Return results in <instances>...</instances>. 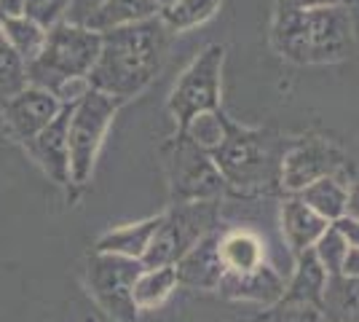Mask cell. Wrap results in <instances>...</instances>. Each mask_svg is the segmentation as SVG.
Returning <instances> with one entry per match:
<instances>
[{"label":"cell","mask_w":359,"mask_h":322,"mask_svg":"<svg viewBox=\"0 0 359 322\" xmlns=\"http://www.w3.org/2000/svg\"><path fill=\"white\" fill-rule=\"evenodd\" d=\"M332 226H335V231H338L346 242H348V247H359V220L357 217L344 215V217L332 220Z\"/></svg>","instance_id":"obj_31"},{"label":"cell","mask_w":359,"mask_h":322,"mask_svg":"<svg viewBox=\"0 0 359 322\" xmlns=\"http://www.w3.org/2000/svg\"><path fill=\"white\" fill-rule=\"evenodd\" d=\"M351 3L354 0H276V11H311V8H335Z\"/></svg>","instance_id":"obj_30"},{"label":"cell","mask_w":359,"mask_h":322,"mask_svg":"<svg viewBox=\"0 0 359 322\" xmlns=\"http://www.w3.org/2000/svg\"><path fill=\"white\" fill-rule=\"evenodd\" d=\"M271 48L292 65H335L354 51L348 6L311 11H273Z\"/></svg>","instance_id":"obj_2"},{"label":"cell","mask_w":359,"mask_h":322,"mask_svg":"<svg viewBox=\"0 0 359 322\" xmlns=\"http://www.w3.org/2000/svg\"><path fill=\"white\" fill-rule=\"evenodd\" d=\"M279 226H282V236L295 258L298 253L311 250L316 245V239L327 231L330 223L322 215H316L309 204H303L298 196L290 194V199L282 201V210H279Z\"/></svg>","instance_id":"obj_15"},{"label":"cell","mask_w":359,"mask_h":322,"mask_svg":"<svg viewBox=\"0 0 359 322\" xmlns=\"http://www.w3.org/2000/svg\"><path fill=\"white\" fill-rule=\"evenodd\" d=\"M225 119H228V116H225L223 110L201 113V116H196L194 121L188 123L185 129H180V132H185L198 148H204L207 154H212V151L220 145V140H223V135H225Z\"/></svg>","instance_id":"obj_26"},{"label":"cell","mask_w":359,"mask_h":322,"mask_svg":"<svg viewBox=\"0 0 359 322\" xmlns=\"http://www.w3.org/2000/svg\"><path fill=\"white\" fill-rule=\"evenodd\" d=\"M0 107H3L6 129L25 145V142H30L41 129H46L48 123L54 121V116L62 110V102L51 92L27 83L22 92H16L14 97H8Z\"/></svg>","instance_id":"obj_11"},{"label":"cell","mask_w":359,"mask_h":322,"mask_svg":"<svg viewBox=\"0 0 359 322\" xmlns=\"http://www.w3.org/2000/svg\"><path fill=\"white\" fill-rule=\"evenodd\" d=\"M217 253L223 269L231 274H241V271H252L257 266L269 261V253L263 239L250 229H231L223 231L217 236Z\"/></svg>","instance_id":"obj_16"},{"label":"cell","mask_w":359,"mask_h":322,"mask_svg":"<svg viewBox=\"0 0 359 322\" xmlns=\"http://www.w3.org/2000/svg\"><path fill=\"white\" fill-rule=\"evenodd\" d=\"M121 102L105 92L91 89L73 105L67 126V148H70V183L86 185L94 175L100 148L105 142L110 123L118 113Z\"/></svg>","instance_id":"obj_7"},{"label":"cell","mask_w":359,"mask_h":322,"mask_svg":"<svg viewBox=\"0 0 359 322\" xmlns=\"http://www.w3.org/2000/svg\"><path fill=\"white\" fill-rule=\"evenodd\" d=\"M0 32L8 41V46L25 60V65H30L46 43V27H41L35 19L25 14L0 16Z\"/></svg>","instance_id":"obj_23"},{"label":"cell","mask_w":359,"mask_h":322,"mask_svg":"<svg viewBox=\"0 0 359 322\" xmlns=\"http://www.w3.org/2000/svg\"><path fill=\"white\" fill-rule=\"evenodd\" d=\"M75 0H25V11L22 14L35 19L41 27H54L57 22H62L67 11L73 8Z\"/></svg>","instance_id":"obj_29"},{"label":"cell","mask_w":359,"mask_h":322,"mask_svg":"<svg viewBox=\"0 0 359 322\" xmlns=\"http://www.w3.org/2000/svg\"><path fill=\"white\" fill-rule=\"evenodd\" d=\"M164 164L172 204L220 201V196L228 191L212 156L180 129L164 145Z\"/></svg>","instance_id":"obj_6"},{"label":"cell","mask_w":359,"mask_h":322,"mask_svg":"<svg viewBox=\"0 0 359 322\" xmlns=\"http://www.w3.org/2000/svg\"><path fill=\"white\" fill-rule=\"evenodd\" d=\"M86 322H91V320H86Z\"/></svg>","instance_id":"obj_36"},{"label":"cell","mask_w":359,"mask_h":322,"mask_svg":"<svg viewBox=\"0 0 359 322\" xmlns=\"http://www.w3.org/2000/svg\"><path fill=\"white\" fill-rule=\"evenodd\" d=\"M169 3H172V0H158V6H169Z\"/></svg>","instance_id":"obj_35"},{"label":"cell","mask_w":359,"mask_h":322,"mask_svg":"<svg viewBox=\"0 0 359 322\" xmlns=\"http://www.w3.org/2000/svg\"><path fill=\"white\" fill-rule=\"evenodd\" d=\"M158 11H161L158 0H100V6L91 8L81 25H86L94 32H107L153 19L158 16Z\"/></svg>","instance_id":"obj_17"},{"label":"cell","mask_w":359,"mask_h":322,"mask_svg":"<svg viewBox=\"0 0 359 322\" xmlns=\"http://www.w3.org/2000/svg\"><path fill=\"white\" fill-rule=\"evenodd\" d=\"M145 266L137 258L113 255V253H97L89 258V288L97 304L105 309L113 320L135 322L137 307L132 301V288Z\"/></svg>","instance_id":"obj_10"},{"label":"cell","mask_w":359,"mask_h":322,"mask_svg":"<svg viewBox=\"0 0 359 322\" xmlns=\"http://www.w3.org/2000/svg\"><path fill=\"white\" fill-rule=\"evenodd\" d=\"M177 269L175 266H156V269H142L135 279L132 288V301L137 311H148V309L161 307L172 293L177 290Z\"/></svg>","instance_id":"obj_21"},{"label":"cell","mask_w":359,"mask_h":322,"mask_svg":"<svg viewBox=\"0 0 359 322\" xmlns=\"http://www.w3.org/2000/svg\"><path fill=\"white\" fill-rule=\"evenodd\" d=\"M341 274L344 276H359V247H348L341 263Z\"/></svg>","instance_id":"obj_33"},{"label":"cell","mask_w":359,"mask_h":322,"mask_svg":"<svg viewBox=\"0 0 359 322\" xmlns=\"http://www.w3.org/2000/svg\"><path fill=\"white\" fill-rule=\"evenodd\" d=\"M102 46L89 73V86L126 102L142 94L161 73L172 32L158 16L100 32Z\"/></svg>","instance_id":"obj_1"},{"label":"cell","mask_w":359,"mask_h":322,"mask_svg":"<svg viewBox=\"0 0 359 322\" xmlns=\"http://www.w3.org/2000/svg\"><path fill=\"white\" fill-rule=\"evenodd\" d=\"M287 145L290 140L271 129H255L225 119V135L210 156L231 194L255 196L279 188V167Z\"/></svg>","instance_id":"obj_3"},{"label":"cell","mask_w":359,"mask_h":322,"mask_svg":"<svg viewBox=\"0 0 359 322\" xmlns=\"http://www.w3.org/2000/svg\"><path fill=\"white\" fill-rule=\"evenodd\" d=\"M298 196L303 204H309L316 215H322L327 223L338 220L346 215V199H348V185L341 177H322L314 180L311 185H306L303 191L292 194Z\"/></svg>","instance_id":"obj_22"},{"label":"cell","mask_w":359,"mask_h":322,"mask_svg":"<svg viewBox=\"0 0 359 322\" xmlns=\"http://www.w3.org/2000/svg\"><path fill=\"white\" fill-rule=\"evenodd\" d=\"M319 311L325 322H359V276H327Z\"/></svg>","instance_id":"obj_20"},{"label":"cell","mask_w":359,"mask_h":322,"mask_svg":"<svg viewBox=\"0 0 359 322\" xmlns=\"http://www.w3.org/2000/svg\"><path fill=\"white\" fill-rule=\"evenodd\" d=\"M311 250H314L316 261L322 263V269L327 271V276L341 274V263H344V255H346V250H348V242L335 231L332 223H330L327 231L316 239V245L311 247Z\"/></svg>","instance_id":"obj_27"},{"label":"cell","mask_w":359,"mask_h":322,"mask_svg":"<svg viewBox=\"0 0 359 322\" xmlns=\"http://www.w3.org/2000/svg\"><path fill=\"white\" fill-rule=\"evenodd\" d=\"M102 35L89 30L81 22L62 19L46 30L41 54L27 65V83L46 92H57L65 81L89 78L94 62L100 57Z\"/></svg>","instance_id":"obj_4"},{"label":"cell","mask_w":359,"mask_h":322,"mask_svg":"<svg viewBox=\"0 0 359 322\" xmlns=\"http://www.w3.org/2000/svg\"><path fill=\"white\" fill-rule=\"evenodd\" d=\"M285 285L287 282L282 271L266 261L252 271H241V274L225 271L215 293H220L228 301H250L260 307H273L285 295Z\"/></svg>","instance_id":"obj_13"},{"label":"cell","mask_w":359,"mask_h":322,"mask_svg":"<svg viewBox=\"0 0 359 322\" xmlns=\"http://www.w3.org/2000/svg\"><path fill=\"white\" fill-rule=\"evenodd\" d=\"M73 105H62L54 121L41 129L30 142H25L32 161L60 185H70V148H67V126Z\"/></svg>","instance_id":"obj_12"},{"label":"cell","mask_w":359,"mask_h":322,"mask_svg":"<svg viewBox=\"0 0 359 322\" xmlns=\"http://www.w3.org/2000/svg\"><path fill=\"white\" fill-rule=\"evenodd\" d=\"M223 0H172L169 6H161L158 19L164 22L169 32H191L210 22L220 11Z\"/></svg>","instance_id":"obj_24"},{"label":"cell","mask_w":359,"mask_h":322,"mask_svg":"<svg viewBox=\"0 0 359 322\" xmlns=\"http://www.w3.org/2000/svg\"><path fill=\"white\" fill-rule=\"evenodd\" d=\"M217 231L207 234L198 245H194L177 263V282L185 288H194V290L215 293L220 279H223L225 269L220 261V253H217Z\"/></svg>","instance_id":"obj_14"},{"label":"cell","mask_w":359,"mask_h":322,"mask_svg":"<svg viewBox=\"0 0 359 322\" xmlns=\"http://www.w3.org/2000/svg\"><path fill=\"white\" fill-rule=\"evenodd\" d=\"M325 288H327V271L322 269V263L316 261L314 250H303V253L295 255L292 276H290V282L285 285L282 301L322 307Z\"/></svg>","instance_id":"obj_18"},{"label":"cell","mask_w":359,"mask_h":322,"mask_svg":"<svg viewBox=\"0 0 359 322\" xmlns=\"http://www.w3.org/2000/svg\"><path fill=\"white\" fill-rule=\"evenodd\" d=\"M257 322H325L319 307L311 304H295V301H276L273 307H266V311L257 317Z\"/></svg>","instance_id":"obj_28"},{"label":"cell","mask_w":359,"mask_h":322,"mask_svg":"<svg viewBox=\"0 0 359 322\" xmlns=\"http://www.w3.org/2000/svg\"><path fill=\"white\" fill-rule=\"evenodd\" d=\"M25 11V0H0V16H16Z\"/></svg>","instance_id":"obj_34"},{"label":"cell","mask_w":359,"mask_h":322,"mask_svg":"<svg viewBox=\"0 0 359 322\" xmlns=\"http://www.w3.org/2000/svg\"><path fill=\"white\" fill-rule=\"evenodd\" d=\"M161 223V215L148 217V220H140V223H129V226H121L102 234L97 239V253H113V255H126V258H137L142 261L145 250H148L153 234Z\"/></svg>","instance_id":"obj_19"},{"label":"cell","mask_w":359,"mask_h":322,"mask_svg":"<svg viewBox=\"0 0 359 322\" xmlns=\"http://www.w3.org/2000/svg\"><path fill=\"white\" fill-rule=\"evenodd\" d=\"M217 220H220V201L172 204L169 213L161 215V223L142 255V266L145 269L175 266L207 234L217 231Z\"/></svg>","instance_id":"obj_5"},{"label":"cell","mask_w":359,"mask_h":322,"mask_svg":"<svg viewBox=\"0 0 359 322\" xmlns=\"http://www.w3.org/2000/svg\"><path fill=\"white\" fill-rule=\"evenodd\" d=\"M346 215L359 220V172H354V177L348 180V199H346Z\"/></svg>","instance_id":"obj_32"},{"label":"cell","mask_w":359,"mask_h":322,"mask_svg":"<svg viewBox=\"0 0 359 322\" xmlns=\"http://www.w3.org/2000/svg\"><path fill=\"white\" fill-rule=\"evenodd\" d=\"M357 169L351 167L348 156L322 137L290 140L282 167H279V188L287 194H298L306 185L322 177H341L346 185L354 177Z\"/></svg>","instance_id":"obj_9"},{"label":"cell","mask_w":359,"mask_h":322,"mask_svg":"<svg viewBox=\"0 0 359 322\" xmlns=\"http://www.w3.org/2000/svg\"><path fill=\"white\" fill-rule=\"evenodd\" d=\"M223 65L225 46L210 43L194 57V62L182 70L177 83L172 86L166 107L172 119L177 121V129H185L201 113L220 110L223 100Z\"/></svg>","instance_id":"obj_8"},{"label":"cell","mask_w":359,"mask_h":322,"mask_svg":"<svg viewBox=\"0 0 359 322\" xmlns=\"http://www.w3.org/2000/svg\"><path fill=\"white\" fill-rule=\"evenodd\" d=\"M27 86V65L0 32V105Z\"/></svg>","instance_id":"obj_25"}]
</instances>
